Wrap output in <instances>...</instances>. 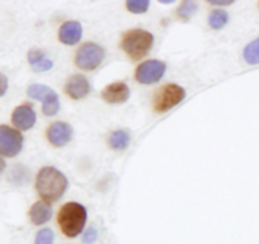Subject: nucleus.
Segmentation results:
<instances>
[{
    "label": "nucleus",
    "mask_w": 259,
    "mask_h": 244,
    "mask_svg": "<svg viewBox=\"0 0 259 244\" xmlns=\"http://www.w3.org/2000/svg\"><path fill=\"white\" fill-rule=\"evenodd\" d=\"M67 186L66 176L55 167H43L35 179V189L47 204L60 200Z\"/></svg>",
    "instance_id": "f257e3e1"
},
{
    "label": "nucleus",
    "mask_w": 259,
    "mask_h": 244,
    "mask_svg": "<svg viewBox=\"0 0 259 244\" xmlns=\"http://www.w3.org/2000/svg\"><path fill=\"white\" fill-rule=\"evenodd\" d=\"M88 219V212L85 207L78 202H67L58 213V224L65 235L75 238L82 232Z\"/></svg>",
    "instance_id": "f03ea898"
},
{
    "label": "nucleus",
    "mask_w": 259,
    "mask_h": 244,
    "mask_svg": "<svg viewBox=\"0 0 259 244\" xmlns=\"http://www.w3.org/2000/svg\"><path fill=\"white\" fill-rule=\"evenodd\" d=\"M121 48L133 60H141L151 51L153 35L143 29L129 30L121 39Z\"/></svg>",
    "instance_id": "7ed1b4c3"
},
{
    "label": "nucleus",
    "mask_w": 259,
    "mask_h": 244,
    "mask_svg": "<svg viewBox=\"0 0 259 244\" xmlns=\"http://www.w3.org/2000/svg\"><path fill=\"white\" fill-rule=\"evenodd\" d=\"M28 95L35 100L43 101V113L47 116H52L60 110V99L58 95L48 86L42 84H33L28 88Z\"/></svg>",
    "instance_id": "20e7f679"
},
{
    "label": "nucleus",
    "mask_w": 259,
    "mask_h": 244,
    "mask_svg": "<svg viewBox=\"0 0 259 244\" xmlns=\"http://www.w3.org/2000/svg\"><path fill=\"white\" fill-rule=\"evenodd\" d=\"M185 96H186L185 89L176 84H168L157 93L156 98H154V109L159 113H163L181 103Z\"/></svg>",
    "instance_id": "39448f33"
},
{
    "label": "nucleus",
    "mask_w": 259,
    "mask_h": 244,
    "mask_svg": "<svg viewBox=\"0 0 259 244\" xmlns=\"http://www.w3.org/2000/svg\"><path fill=\"white\" fill-rule=\"evenodd\" d=\"M104 56H105V53H104L103 47H100L96 43H85L83 46H81L80 50L76 53L75 62L82 70H95L103 62Z\"/></svg>",
    "instance_id": "423d86ee"
},
{
    "label": "nucleus",
    "mask_w": 259,
    "mask_h": 244,
    "mask_svg": "<svg viewBox=\"0 0 259 244\" xmlns=\"http://www.w3.org/2000/svg\"><path fill=\"white\" fill-rule=\"evenodd\" d=\"M23 148V136L14 128L0 126V154L15 157Z\"/></svg>",
    "instance_id": "0eeeda50"
},
{
    "label": "nucleus",
    "mask_w": 259,
    "mask_h": 244,
    "mask_svg": "<svg viewBox=\"0 0 259 244\" xmlns=\"http://www.w3.org/2000/svg\"><path fill=\"white\" fill-rule=\"evenodd\" d=\"M164 71H166V65L163 62L158 60H149L137 68L136 77L141 84L149 85L161 80Z\"/></svg>",
    "instance_id": "6e6552de"
},
{
    "label": "nucleus",
    "mask_w": 259,
    "mask_h": 244,
    "mask_svg": "<svg viewBox=\"0 0 259 244\" xmlns=\"http://www.w3.org/2000/svg\"><path fill=\"white\" fill-rule=\"evenodd\" d=\"M47 138L55 147H63L72 138V128L67 123H53L47 131Z\"/></svg>",
    "instance_id": "1a4fd4ad"
},
{
    "label": "nucleus",
    "mask_w": 259,
    "mask_h": 244,
    "mask_svg": "<svg viewBox=\"0 0 259 244\" xmlns=\"http://www.w3.org/2000/svg\"><path fill=\"white\" fill-rule=\"evenodd\" d=\"M35 120H37V116H35L34 110H33L32 106L27 105V104L18 106L13 111L12 121L20 131H28V129L33 128Z\"/></svg>",
    "instance_id": "9d476101"
},
{
    "label": "nucleus",
    "mask_w": 259,
    "mask_h": 244,
    "mask_svg": "<svg viewBox=\"0 0 259 244\" xmlns=\"http://www.w3.org/2000/svg\"><path fill=\"white\" fill-rule=\"evenodd\" d=\"M65 90L68 96H71L75 100H78V99L88 96V94L90 93V84L85 76L73 75L66 83Z\"/></svg>",
    "instance_id": "9b49d317"
},
{
    "label": "nucleus",
    "mask_w": 259,
    "mask_h": 244,
    "mask_svg": "<svg viewBox=\"0 0 259 244\" xmlns=\"http://www.w3.org/2000/svg\"><path fill=\"white\" fill-rule=\"evenodd\" d=\"M131 91L124 83H114L103 90V99L109 104L125 103L129 99Z\"/></svg>",
    "instance_id": "f8f14e48"
},
{
    "label": "nucleus",
    "mask_w": 259,
    "mask_h": 244,
    "mask_svg": "<svg viewBox=\"0 0 259 244\" xmlns=\"http://www.w3.org/2000/svg\"><path fill=\"white\" fill-rule=\"evenodd\" d=\"M82 35V27L78 22H66L60 29V39L65 45H76Z\"/></svg>",
    "instance_id": "ddd939ff"
},
{
    "label": "nucleus",
    "mask_w": 259,
    "mask_h": 244,
    "mask_svg": "<svg viewBox=\"0 0 259 244\" xmlns=\"http://www.w3.org/2000/svg\"><path fill=\"white\" fill-rule=\"evenodd\" d=\"M52 217V209L45 201H37L29 210V218L33 224L42 225L47 223Z\"/></svg>",
    "instance_id": "4468645a"
},
{
    "label": "nucleus",
    "mask_w": 259,
    "mask_h": 244,
    "mask_svg": "<svg viewBox=\"0 0 259 244\" xmlns=\"http://www.w3.org/2000/svg\"><path fill=\"white\" fill-rule=\"evenodd\" d=\"M28 61L30 63V67L35 72H45L52 68V61L46 57L45 53L39 50H30L28 52Z\"/></svg>",
    "instance_id": "2eb2a0df"
},
{
    "label": "nucleus",
    "mask_w": 259,
    "mask_h": 244,
    "mask_svg": "<svg viewBox=\"0 0 259 244\" xmlns=\"http://www.w3.org/2000/svg\"><path fill=\"white\" fill-rule=\"evenodd\" d=\"M129 142H131V136L126 131H115L114 133H111L110 138H109V144L111 148L118 149V151L125 149Z\"/></svg>",
    "instance_id": "dca6fc26"
},
{
    "label": "nucleus",
    "mask_w": 259,
    "mask_h": 244,
    "mask_svg": "<svg viewBox=\"0 0 259 244\" xmlns=\"http://www.w3.org/2000/svg\"><path fill=\"white\" fill-rule=\"evenodd\" d=\"M228 20H229V15L227 12L222 9L214 10V12L210 14L209 17V24L210 27L214 28V29H222L227 25Z\"/></svg>",
    "instance_id": "f3484780"
},
{
    "label": "nucleus",
    "mask_w": 259,
    "mask_h": 244,
    "mask_svg": "<svg viewBox=\"0 0 259 244\" xmlns=\"http://www.w3.org/2000/svg\"><path fill=\"white\" fill-rule=\"evenodd\" d=\"M244 60L250 65H259V38L245 47Z\"/></svg>",
    "instance_id": "a211bd4d"
},
{
    "label": "nucleus",
    "mask_w": 259,
    "mask_h": 244,
    "mask_svg": "<svg viewBox=\"0 0 259 244\" xmlns=\"http://www.w3.org/2000/svg\"><path fill=\"white\" fill-rule=\"evenodd\" d=\"M126 8L136 14L146 13L149 8L148 0H129L126 2Z\"/></svg>",
    "instance_id": "6ab92c4d"
},
{
    "label": "nucleus",
    "mask_w": 259,
    "mask_h": 244,
    "mask_svg": "<svg viewBox=\"0 0 259 244\" xmlns=\"http://www.w3.org/2000/svg\"><path fill=\"white\" fill-rule=\"evenodd\" d=\"M197 5L192 2H185L181 7L179 8V15L182 19L187 20L196 13Z\"/></svg>",
    "instance_id": "aec40b11"
},
{
    "label": "nucleus",
    "mask_w": 259,
    "mask_h": 244,
    "mask_svg": "<svg viewBox=\"0 0 259 244\" xmlns=\"http://www.w3.org/2000/svg\"><path fill=\"white\" fill-rule=\"evenodd\" d=\"M53 239H55L53 232L51 229H48V228H46V229H42L38 232L34 244H53Z\"/></svg>",
    "instance_id": "412c9836"
},
{
    "label": "nucleus",
    "mask_w": 259,
    "mask_h": 244,
    "mask_svg": "<svg viewBox=\"0 0 259 244\" xmlns=\"http://www.w3.org/2000/svg\"><path fill=\"white\" fill-rule=\"evenodd\" d=\"M96 238H98V232L95 230V228H90L83 235V243L93 244L96 240Z\"/></svg>",
    "instance_id": "4be33fe9"
},
{
    "label": "nucleus",
    "mask_w": 259,
    "mask_h": 244,
    "mask_svg": "<svg viewBox=\"0 0 259 244\" xmlns=\"http://www.w3.org/2000/svg\"><path fill=\"white\" fill-rule=\"evenodd\" d=\"M8 90V77L3 72H0V96L5 95Z\"/></svg>",
    "instance_id": "5701e85b"
},
{
    "label": "nucleus",
    "mask_w": 259,
    "mask_h": 244,
    "mask_svg": "<svg viewBox=\"0 0 259 244\" xmlns=\"http://www.w3.org/2000/svg\"><path fill=\"white\" fill-rule=\"evenodd\" d=\"M209 3H211V4L214 5H229L234 2H233V0H211V2Z\"/></svg>",
    "instance_id": "b1692460"
},
{
    "label": "nucleus",
    "mask_w": 259,
    "mask_h": 244,
    "mask_svg": "<svg viewBox=\"0 0 259 244\" xmlns=\"http://www.w3.org/2000/svg\"><path fill=\"white\" fill-rule=\"evenodd\" d=\"M5 166H7V164H5L4 158H3V157L0 156V175H2L3 172H4V170H5Z\"/></svg>",
    "instance_id": "393cba45"
}]
</instances>
